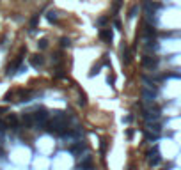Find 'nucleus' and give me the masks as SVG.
I'll list each match as a JSON object with an SVG mask.
<instances>
[{"label": "nucleus", "instance_id": "f257e3e1", "mask_svg": "<svg viewBox=\"0 0 181 170\" xmlns=\"http://www.w3.org/2000/svg\"><path fill=\"white\" fill-rule=\"evenodd\" d=\"M44 130L48 133H52V135H60V136L62 135H69L71 128H69V122H68V115L64 112H55L53 119L46 122Z\"/></svg>", "mask_w": 181, "mask_h": 170}, {"label": "nucleus", "instance_id": "f03ea898", "mask_svg": "<svg viewBox=\"0 0 181 170\" xmlns=\"http://www.w3.org/2000/svg\"><path fill=\"white\" fill-rule=\"evenodd\" d=\"M32 115H34V124H38L39 128H44V126H46V122H48V119H50V115H48V112H46L44 108L36 110Z\"/></svg>", "mask_w": 181, "mask_h": 170}, {"label": "nucleus", "instance_id": "7ed1b4c3", "mask_svg": "<svg viewBox=\"0 0 181 170\" xmlns=\"http://www.w3.org/2000/svg\"><path fill=\"white\" fill-rule=\"evenodd\" d=\"M21 62H23V55H18L9 66H7V75L11 76V75H14L18 69H20V66H21Z\"/></svg>", "mask_w": 181, "mask_h": 170}, {"label": "nucleus", "instance_id": "20e7f679", "mask_svg": "<svg viewBox=\"0 0 181 170\" xmlns=\"http://www.w3.org/2000/svg\"><path fill=\"white\" fill-rule=\"evenodd\" d=\"M156 64H158V58L156 57H142V66L144 67H147V69H153V67H156Z\"/></svg>", "mask_w": 181, "mask_h": 170}, {"label": "nucleus", "instance_id": "39448f33", "mask_svg": "<svg viewBox=\"0 0 181 170\" xmlns=\"http://www.w3.org/2000/svg\"><path fill=\"white\" fill-rule=\"evenodd\" d=\"M147 161H149V165H153V167H156L158 163H160V154L156 149H153V151L147 152Z\"/></svg>", "mask_w": 181, "mask_h": 170}, {"label": "nucleus", "instance_id": "423d86ee", "mask_svg": "<svg viewBox=\"0 0 181 170\" xmlns=\"http://www.w3.org/2000/svg\"><path fill=\"white\" fill-rule=\"evenodd\" d=\"M4 121H5L7 128H13V130H16V128H18V124H20V121H18V117H16L14 113H9Z\"/></svg>", "mask_w": 181, "mask_h": 170}, {"label": "nucleus", "instance_id": "0eeeda50", "mask_svg": "<svg viewBox=\"0 0 181 170\" xmlns=\"http://www.w3.org/2000/svg\"><path fill=\"white\" fill-rule=\"evenodd\" d=\"M103 64H108V60H107V55H103V58H101L100 62L92 66V69H91V73H89V75H91V76L98 75V73H100V69H101V66H103Z\"/></svg>", "mask_w": 181, "mask_h": 170}, {"label": "nucleus", "instance_id": "6e6552de", "mask_svg": "<svg viewBox=\"0 0 181 170\" xmlns=\"http://www.w3.org/2000/svg\"><path fill=\"white\" fill-rule=\"evenodd\" d=\"M21 122H23L25 128H32V126H34V115H32V113H25V115L21 117Z\"/></svg>", "mask_w": 181, "mask_h": 170}, {"label": "nucleus", "instance_id": "1a4fd4ad", "mask_svg": "<svg viewBox=\"0 0 181 170\" xmlns=\"http://www.w3.org/2000/svg\"><path fill=\"white\" fill-rule=\"evenodd\" d=\"M80 169L82 170H91L92 169V158L91 156H85L83 160L80 161Z\"/></svg>", "mask_w": 181, "mask_h": 170}, {"label": "nucleus", "instance_id": "9d476101", "mask_svg": "<svg viewBox=\"0 0 181 170\" xmlns=\"http://www.w3.org/2000/svg\"><path fill=\"white\" fill-rule=\"evenodd\" d=\"M30 64H32L34 67H39V66L44 64V58H43V55H39V53H38V55H32L30 57Z\"/></svg>", "mask_w": 181, "mask_h": 170}, {"label": "nucleus", "instance_id": "9b49d317", "mask_svg": "<svg viewBox=\"0 0 181 170\" xmlns=\"http://www.w3.org/2000/svg\"><path fill=\"white\" fill-rule=\"evenodd\" d=\"M100 37L103 39L105 43H110L112 37H114V36H112V30H110V28H103V30L100 32Z\"/></svg>", "mask_w": 181, "mask_h": 170}, {"label": "nucleus", "instance_id": "f8f14e48", "mask_svg": "<svg viewBox=\"0 0 181 170\" xmlns=\"http://www.w3.org/2000/svg\"><path fill=\"white\" fill-rule=\"evenodd\" d=\"M32 94V91H25V89H20V91H16V96H18V99L20 101H27L29 97Z\"/></svg>", "mask_w": 181, "mask_h": 170}, {"label": "nucleus", "instance_id": "ddd939ff", "mask_svg": "<svg viewBox=\"0 0 181 170\" xmlns=\"http://www.w3.org/2000/svg\"><path fill=\"white\" fill-rule=\"evenodd\" d=\"M142 34L147 36V37H153V36L156 34V30H155L151 25H144V27H142Z\"/></svg>", "mask_w": 181, "mask_h": 170}, {"label": "nucleus", "instance_id": "4468645a", "mask_svg": "<svg viewBox=\"0 0 181 170\" xmlns=\"http://www.w3.org/2000/svg\"><path fill=\"white\" fill-rule=\"evenodd\" d=\"M46 18H48V21H50V23H57V19H59V16H57V11H53V9H52V11H48V13H46Z\"/></svg>", "mask_w": 181, "mask_h": 170}, {"label": "nucleus", "instance_id": "2eb2a0df", "mask_svg": "<svg viewBox=\"0 0 181 170\" xmlns=\"http://www.w3.org/2000/svg\"><path fill=\"white\" fill-rule=\"evenodd\" d=\"M121 58H122V62H130L131 60V57H130V50L128 48H122V52H121Z\"/></svg>", "mask_w": 181, "mask_h": 170}, {"label": "nucleus", "instance_id": "dca6fc26", "mask_svg": "<svg viewBox=\"0 0 181 170\" xmlns=\"http://www.w3.org/2000/svg\"><path fill=\"white\" fill-rule=\"evenodd\" d=\"M137 13H139V4H133V5L130 7V13H128V16H130V18H133V16H137Z\"/></svg>", "mask_w": 181, "mask_h": 170}, {"label": "nucleus", "instance_id": "f3484780", "mask_svg": "<svg viewBox=\"0 0 181 170\" xmlns=\"http://www.w3.org/2000/svg\"><path fill=\"white\" fill-rule=\"evenodd\" d=\"M60 46H62V48H69V46H71V41L68 37H62L60 39Z\"/></svg>", "mask_w": 181, "mask_h": 170}, {"label": "nucleus", "instance_id": "a211bd4d", "mask_svg": "<svg viewBox=\"0 0 181 170\" xmlns=\"http://www.w3.org/2000/svg\"><path fill=\"white\" fill-rule=\"evenodd\" d=\"M83 147H85V145H83L82 142H78V144H75V145L71 147V151H73V152H80L82 149H83Z\"/></svg>", "mask_w": 181, "mask_h": 170}, {"label": "nucleus", "instance_id": "6ab92c4d", "mask_svg": "<svg viewBox=\"0 0 181 170\" xmlns=\"http://www.w3.org/2000/svg\"><path fill=\"white\" fill-rule=\"evenodd\" d=\"M149 130H151V131H155L156 135H158L161 128H160V124H149Z\"/></svg>", "mask_w": 181, "mask_h": 170}, {"label": "nucleus", "instance_id": "aec40b11", "mask_svg": "<svg viewBox=\"0 0 181 170\" xmlns=\"http://www.w3.org/2000/svg\"><path fill=\"white\" fill-rule=\"evenodd\" d=\"M96 23H98V25H107V23H108V18H107V16H101V18H98Z\"/></svg>", "mask_w": 181, "mask_h": 170}, {"label": "nucleus", "instance_id": "412c9836", "mask_svg": "<svg viewBox=\"0 0 181 170\" xmlns=\"http://www.w3.org/2000/svg\"><path fill=\"white\" fill-rule=\"evenodd\" d=\"M38 46H39L41 50H44V48L48 46V41H46V39H41L39 43H38Z\"/></svg>", "mask_w": 181, "mask_h": 170}, {"label": "nucleus", "instance_id": "4be33fe9", "mask_svg": "<svg viewBox=\"0 0 181 170\" xmlns=\"http://www.w3.org/2000/svg\"><path fill=\"white\" fill-rule=\"evenodd\" d=\"M38 21H39V16H34V18L30 19V27H36V25H38Z\"/></svg>", "mask_w": 181, "mask_h": 170}, {"label": "nucleus", "instance_id": "5701e85b", "mask_svg": "<svg viewBox=\"0 0 181 170\" xmlns=\"http://www.w3.org/2000/svg\"><path fill=\"white\" fill-rule=\"evenodd\" d=\"M105 151H107V140H101V152L105 154Z\"/></svg>", "mask_w": 181, "mask_h": 170}, {"label": "nucleus", "instance_id": "b1692460", "mask_svg": "<svg viewBox=\"0 0 181 170\" xmlns=\"http://www.w3.org/2000/svg\"><path fill=\"white\" fill-rule=\"evenodd\" d=\"M119 7H121V2H119V0H117V2H114V11H116V13L119 11Z\"/></svg>", "mask_w": 181, "mask_h": 170}, {"label": "nucleus", "instance_id": "393cba45", "mask_svg": "<svg viewBox=\"0 0 181 170\" xmlns=\"http://www.w3.org/2000/svg\"><path fill=\"white\" fill-rule=\"evenodd\" d=\"M114 25H116V28H121V27H122V25H121V19H114Z\"/></svg>", "mask_w": 181, "mask_h": 170}, {"label": "nucleus", "instance_id": "a878e982", "mask_svg": "<svg viewBox=\"0 0 181 170\" xmlns=\"http://www.w3.org/2000/svg\"><path fill=\"white\" fill-rule=\"evenodd\" d=\"M53 62H60V53H55L53 55Z\"/></svg>", "mask_w": 181, "mask_h": 170}, {"label": "nucleus", "instance_id": "bb28decb", "mask_svg": "<svg viewBox=\"0 0 181 170\" xmlns=\"http://www.w3.org/2000/svg\"><path fill=\"white\" fill-rule=\"evenodd\" d=\"M108 82H110V83L114 85V82H116V76H114V75H110V76H108Z\"/></svg>", "mask_w": 181, "mask_h": 170}, {"label": "nucleus", "instance_id": "cd10ccee", "mask_svg": "<svg viewBox=\"0 0 181 170\" xmlns=\"http://www.w3.org/2000/svg\"><path fill=\"white\" fill-rule=\"evenodd\" d=\"M2 112H5V108H2V106H0V113H2Z\"/></svg>", "mask_w": 181, "mask_h": 170}]
</instances>
